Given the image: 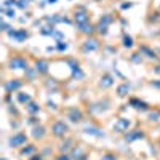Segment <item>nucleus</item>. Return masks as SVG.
<instances>
[{
    "instance_id": "obj_1",
    "label": "nucleus",
    "mask_w": 160,
    "mask_h": 160,
    "mask_svg": "<svg viewBox=\"0 0 160 160\" xmlns=\"http://www.w3.org/2000/svg\"><path fill=\"white\" fill-rule=\"evenodd\" d=\"M51 131H53V135H55V136H59V138H61V136H64L66 133L69 131V127L66 125V123L62 122V120H58V122L53 123Z\"/></svg>"
},
{
    "instance_id": "obj_2",
    "label": "nucleus",
    "mask_w": 160,
    "mask_h": 160,
    "mask_svg": "<svg viewBox=\"0 0 160 160\" xmlns=\"http://www.w3.org/2000/svg\"><path fill=\"white\" fill-rule=\"evenodd\" d=\"M26 141H28L26 135H22V133H16V135H13L8 139V146H10V148H19V146L26 144Z\"/></svg>"
},
{
    "instance_id": "obj_3",
    "label": "nucleus",
    "mask_w": 160,
    "mask_h": 160,
    "mask_svg": "<svg viewBox=\"0 0 160 160\" xmlns=\"http://www.w3.org/2000/svg\"><path fill=\"white\" fill-rule=\"evenodd\" d=\"M74 21L77 22V26H82L88 22V13L85 11V8H77L74 13Z\"/></svg>"
},
{
    "instance_id": "obj_4",
    "label": "nucleus",
    "mask_w": 160,
    "mask_h": 160,
    "mask_svg": "<svg viewBox=\"0 0 160 160\" xmlns=\"http://www.w3.org/2000/svg\"><path fill=\"white\" fill-rule=\"evenodd\" d=\"M10 69H28V61L21 56H15L10 59Z\"/></svg>"
},
{
    "instance_id": "obj_5",
    "label": "nucleus",
    "mask_w": 160,
    "mask_h": 160,
    "mask_svg": "<svg viewBox=\"0 0 160 160\" xmlns=\"http://www.w3.org/2000/svg\"><path fill=\"white\" fill-rule=\"evenodd\" d=\"M130 127H131V122H130L128 118H118L117 122H115V125H114V130L123 133V131H128Z\"/></svg>"
},
{
    "instance_id": "obj_6",
    "label": "nucleus",
    "mask_w": 160,
    "mask_h": 160,
    "mask_svg": "<svg viewBox=\"0 0 160 160\" xmlns=\"http://www.w3.org/2000/svg\"><path fill=\"white\" fill-rule=\"evenodd\" d=\"M98 47H99V42H98L96 38H88V40H85V42H83L82 50H83L85 53H88V51H95V50H98Z\"/></svg>"
},
{
    "instance_id": "obj_7",
    "label": "nucleus",
    "mask_w": 160,
    "mask_h": 160,
    "mask_svg": "<svg viewBox=\"0 0 160 160\" xmlns=\"http://www.w3.org/2000/svg\"><path fill=\"white\" fill-rule=\"evenodd\" d=\"M8 35L11 38H15L16 42H22V40L28 38V32H26V29H16V31H10Z\"/></svg>"
},
{
    "instance_id": "obj_8",
    "label": "nucleus",
    "mask_w": 160,
    "mask_h": 160,
    "mask_svg": "<svg viewBox=\"0 0 160 160\" xmlns=\"http://www.w3.org/2000/svg\"><path fill=\"white\" fill-rule=\"evenodd\" d=\"M21 87H22V82H21V80H18V78H13V80H10V82L5 83V90H7V93H13V91L19 90Z\"/></svg>"
},
{
    "instance_id": "obj_9",
    "label": "nucleus",
    "mask_w": 160,
    "mask_h": 160,
    "mask_svg": "<svg viewBox=\"0 0 160 160\" xmlns=\"http://www.w3.org/2000/svg\"><path fill=\"white\" fill-rule=\"evenodd\" d=\"M35 72L38 74H47L48 72V62L45 59H38L35 62Z\"/></svg>"
},
{
    "instance_id": "obj_10",
    "label": "nucleus",
    "mask_w": 160,
    "mask_h": 160,
    "mask_svg": "<svg viewBox=\"0 0 160 160\" xmlns=\"http://www.w3.org/2000/svg\"><path fill=\"white\" fill-rule=\"evenodd\" d=\"M139 138H144V133L139 131V130H136V131H128L127 135H125V139H127L128 142L135 141V139H139Z\"/></svg>"
},
{
    "instance_id": "obj_11",
    "label": "nucleus",
    "mask_w": 160,
    "mask_h": 160,
    "mask_svg": "<svg viewBox=\"0 0 160 160\" xmlns=\"http://www.w3.org/2000/svg\"><path fill=\"white\" fill-rule=\"evenodd\" d=\"M78 31L82 32V34H85V35H90V34H93V32H95V26H93V24H90V22H87V24L78 26Z\"/></svg>"
},
{
    "instance_id": "obj_12",
    "label": "nucleus",
    "mask_w": 160,
    "mask_h": 160,
    "mask_svg": "<svg viewBox=\"0 0 160 160\" xmlns=\"http://www.w3.org/2000/svg\"><path fill=\"white\" fill-rule=\"evenodd\" d=\"M112 85H114L112 75H109V74L102 75V78H101V87H102V88H109V87H112Z\"/></svg>"
},
{
    "instance_id": "obj_13",
    "label": "nucleus",
    "mask_w": 160,
    "mask_h": 160,
    "mask_svg": "<svg viewBox=\"0 0 160 160\" xmlns=\"http://www.w3.org/2000/svg\"><path fill=\"white\" fill-rule=\"evenodd\" d=\"M83 131L87 133V135H95V136H104V133L99 130V128H96V127H85L83 128Z\"/></svg>"
},
{
    "instance_id": "obj_14",
    "label": "nucleus",
    "mask_w": 160,
    "mask_h": 160,
    "mask_svg": "<svg viewBox=\"0 0 160 160\" xmlns=\"http://www.w3.org/2000/svg\"><path fill=\"white\" fill-rule=\"evenodd\" d=\"M71 158H78V160H85V154H83V151L80 149V148H74L72 149V154H71Z\"/></svg>"
},
{
    "instance_id": "obj_15",
    "label": "nucleus",
    "mask_w": 160,
    "mask_h": 160,
    "mask_svg": "<svg viewBox=\"0 0 160 160\" xmlns=\"http://www.w3.org/2000/svg\"><path fill=\"white\" fill-rule=\"evenodd\" d=\"M69 118L72 120V122H80V120H82V112L77 111V109H72L69 112Z\"/></svg>"
},
{
    "instance_id": "obj_16",
    "label": "nucleus",
    "mask_w": 160,
    "mask_h": 160,
    "mask_svg": "<svg viewBox=\"0 0 160 160\" xmlns=\"http://www.w3.org/2000/svg\"><path fill=\"white\" fill-rule=\"evenodd\" d=\"M26 111H28L29 114H37L38 111H40V106L38 104H35V102H29V104H26Z\"/></svg>"
},
{
    "instance_id": "obj_17",
    "label": "nucleus",
    "mask_w": 160,
    "mask_h": 160,
    "mask_svg": "<svg viewBox=\"0 0 160 160\" xmlns=\"http://www.w3.org/2000/svg\"><path fill=\"white\" fill-rule=\"evenodd\" d=\"M43 135H45V128L43 127H34V130H32V136L34 138H43Z\"/></svg>"
},
{
    "instance_id": "obj_18",
    "label": "nucleus",
    "mask_w": 160,
    "mask_h": 160,
    "mask_svg": "<svg viewBox=\"0 0 160 160\" xmlns=\"http://www.w3.org/2000/svg\"><path fill=\"white\" fill-rule=\"evenodd\" d=\"M128 91H130V85H128V83H122V85L117 88L118 96H127V95H128Z\"/></svg>"
},
{
    "instance_id": "obj_19",
    "label": "nucleus",
    "mask_w": 160,
    "mask_h": 160,
    "mask_svg": "<svg viewBox=\"0 0 160 160\" xmlns=\"http://www.w3.org/2000/svg\"><path fill=\"white\" fill-rule=\"evenodd\" d=\"M112 22V18H111V15H104L102 18H101V21H99V26H106V28H108V26Z\"/></svg>"
},
{
    "instance_id": "obj_20",
    "label": "nucleus",
    "mask_w": 160,
    "mask_h": 160,
    "mask_svg": "<svg viewBox=\"0 0 160 160\" xmlns=\"http://www.w3.org/2000/svg\"><path fill=\"white\" fill-rule=\"evenodd\" d=\"M18 101L22 102V104H29L31 102V96L29 95H24V93H19V95H18Z\"/></svg>"
},
{
    "instance_id": "obj_21",
    "label": "nucleus",
    "mask_w": 160,
    "mask_h": 160,
    "mask_svg": "<svg viewBox=\"0 0 160 160\" xmlns=\"http://www.w3.org/2000/svg\"><path fill=\"white\" fill-rule=\"evenodd\" d=\"M35 152V148H34V146H26V148L21 151V155H26V157H28V155H31V154H34Z\"/></svg>"
},
{
    "instance_id": "obj_22",
    "label": "nucleus",
    "mask_w": 160,
    "mask_h": 160,
    "mask_svg": "<svg viewBox=\"0 0 160 160\" xmlns=\"http://www.w3.org/2000/svg\"><path fill=\"white\" fill-rule=\"evenodd\" d=\"M130 102L133 104V108H136V109H146V104H144V102H141L139 99H131Z\"/></svg>"
},
{
    "instance_id": "obj_23",
    "label": "nucleus",
    "mask_w": 160,
    "mask_h": 160,
    "mask_svg": "<svg viewBox=\"0 0 160 160\" xmlns=\"http://www.w3.org/2000/svg\"><path fill=\"white\" fill-rule=\"evenodd\" d=\"M123 47H127V48L133 47V38L130 35H123Z\"/></svg>"
},
{
    "instance_id": "obj_24",
    "label": "nucleus",
    "mask_w": 160,
    "mask_h": 160,
    "mask_svg": "<svg viewBox=\"0 0 160 160\" xmlns=\"http://www.w3.org/2000/svg\"><path fill=\"white\" fill-rule=\"evenodd\" d=\"M141 51H144V53H146V55H148L149 58H155V53H154V51H151L148 47H141Z\"/></svg>"
},
{
    "instance_id": "obj_25",
    "label": "nucleus",
    "mask_w": 160,
    "mask_h": 160,
    "mask_svg": "<svg viewBox=\"0 0 160 160\" xmlns=\"http://www.w3.org/2000/svg\"><path fill=\"white\" fill-rule=\"evenodd\" d=\"M71 144H72V141H66V142H62V146H61V151L64 152V151H68L69 148H71Z\"/></svg>"
},
{
    "instance_id": "obj_26",
    "label": "nucleus",
    "mask_w": 160,
    "mask_h": 160,
    "mask_svg": "<svg viewBox=\"0 0 160 160\" xmlns=\"http://www.w3.org/2000/svg\"><path fill=\"white\" fill-rule=\"evenodd\" d=\"M15 3H18L16 0H5V8H10V7H13Z\"/></svg>"
},
{
    "instance_id": "obj_27",
    "label": "nucleus",
    "mask_w": 160,
    "mask_h": 160,
    "mask_svg": "<svg viewBox=\"0 0 160 160\" xmlns=\"http://www.w3.org/2000/svg\"><path fill=\"white\" fill-rule=\"evenodd\" d=\"M18 7H19V8H26V7H28V0H19Z\"/></svg>"
},
{
    "instance_id": "obj_28",
    "label": "nucleus",
    "mask_w": 160,
    "mask_h": 160,
    "mask_svg": "<svg viewBox=\"0 0 160 160\" xmlns=\"http://www.w3.org/2000/svg\"><path fill=\"white\" fill-rule=\"evenodd\" d=\"M66 48H68V43H62V42H58V50L64 51Z\"/></svg>"
},
{
    "instance_id": "obj_29",
    "label": "nucleus",
    "mask_w": 160,
    "mask_h": 160,
    "mask_svg": "<svg viewBox=\"0 0 160 160\" xmlns=\"http://www.w3.org/2000/svg\"><path fill=\"white\" fill-rule=\"evenodd\" d=\"M101 160H115V155H112V154H108V155H104Z\"/></svg>"
},
{
    "instance_id": "obj_30",
    "label": "nucleus",
    "mask_w": 160,
    "mask_h": 160,
    "mask_svg": "<svg viewBox=\"0 0 160 160\" xmlns=\"http://www.w3.org/2000/svg\"><path fill=\"white\" fill-rule=\"evenodd\" d=\"M56 160H71V155H66V154H61Z\"/></svg>"
},
{
    "instance_id": "obj_31",
    "label": "nucleus",
    "mask_w": 160,
    "mask_h": 160,
    "mask_svg": "<svg viewBox=\"0 0 160 160\" xmlns=\"http://www.w3.org/2000/svg\"><path fill=\"white\" fill-rule=\"evenodd\" d=\"M130 7H131V3H123V5H122L123 10H125V8H130Z\"/></svg>"
},
{
    "instance_id": "obj_32",
    "label": "nucleus",
    "mask_w": 160,
    "mask_h": 160,
    "mask_svg": "<svg viewBox=\"0 0 160 160\" xmlns=\"http://www.w3.org/2000/svg\"><path fill=\"white\" fill-rule=\"evenodd\" d=\"M157 117H158V114H151V118L152 120H157Z\"/></svg>"
},
{
    "instance_id": "obj_33",
    "label": "nucleus",
    "mask_w": 160,
    "mask_h": 160,
    "mask_svg": "<svg viewBox=\"0 0 160 160\" xmlns=\"http://www.w3.org/2000/svg\"><path fill=\"white\" fill-rule=\"evenodd\" d=\"M31 160H42V157H40V155H34V158H31Z\"/></svg>"
},
{
    "instance_id": "obj_34",
    "label": "nucleus",
    "mask_w": 160,
    "mask_h": 160,
    "mask_svg": "<svg viewBox=\"0 0 160 160\" xmlns=\"http://www.w3.org/2000/svg\"><path fill=\"white\" fill-rule=\"evenodd\" d=\"M133 61H139V56H138V53H136L135 56H133Z\"/></svg>"
},
{
    "instance_id": "obj_35",
    "label": "nucleus",
    "mask_w": 160,
    "mask_h": 160,
    "mask_svg": "<svg viewBox=\"0 0 160 160\" xmlns=\"http://www.w3.org/2000/svg\"><path fill=\"white\" fill-rule=\"evenodd\" d=\"M154 85H155V87H158V88H160V82H154Z\"/></svg>"
},
{
    "instance_id": "obj_36",
    "label": "nucleus",
    "mask_w": 160,
    "mask_h": 160,
    "mask_svg": "<svg viewBox=\"0 0 160 160\" xmlns=\"http://www.w3.org/2000/svg\"><path fill=\"white\" fill-rule=\"evenodd\" d=\"M56 2V0H48V3H55Z\"/></svg>"
},
{
    "instance_id": "obj_37",
    "label": "nucleus",
    "mask_w": 160,
    "mask_h": 160,
    "mask_svg": "<svg viewBox=\"0 0 160 160\" xmlns=\"http://www.w3.org/2000/svg\"><path fill=\"white\" fill-rule=\"evenodd\" d=\"M158 68H160V61H158Z\"/></svg>"
}]
</instances>
